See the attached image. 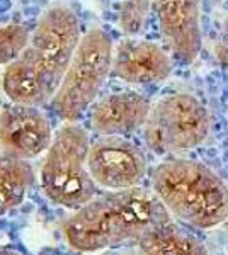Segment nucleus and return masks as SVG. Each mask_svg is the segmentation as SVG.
I'll list each match as a JSON object with an SVG mask.
<instances>
[{"mask_svg":"<svg viewBox=\"0 0 228 255\" xmlns=\"http://www.w3.org/2000/svg\"><path fill=\"white\" fill-rule=\"evenodd\" d=\"M90 139L77 123L58 129L41 167V187L48 199L67 209H80L97 194V184L87 167Z\"/></svg>","mask_w":228,"mask_h":255,"instance_id":"obj_3","label":"nucleus"},{"mask_svg":"<svg viewBox=\"0 0 228 255\" xmlns=\"http://www.w3.org/2000/svg\"><path fill=\"white\" fill-rule=\"evenodd\" d=\"M31 31L24 24H7L0 27V67L14 63L29 46Z\"/></svg>","mask_w":228,"mask_h":255,"instance_id":"obj_14","label":"nucleus"},{"mask_svg":"<svg viewBox=\"0 0 228 255\" xmlns=\"http://www.w3.org/2000/svg\"><path fill=\"white\" fill-rule=\"evenodd\" d=\"M210 114L191 94H171L152 106L143 125L145 143L157 155H177L205 143Z\"/></svg>","mask_w":228,"mask_h":255,"instance_id":"obj_6","label":"nucleus"},{"mask_svg":"<svg viewBox=\"0 0 228 255\" xmlns=\"http://www.w3.org/2000/svg\"><path fill=\"white\" fill-rule=\"evenodd\" d=\"M34 186V172L27 160L0 158V216L17 208Z\"/></svg>","mask_w":228,"mask_h":255,"instance_id":"obj_13","label":"nucleus"},{"mask_svg":"<svg viewBox=\"0 0 228 255\" xmlns=\"http://www.w3.org/2000/svg\"><path fill=\"white\" fill-rule=\"evenodd\" d=\"M138 245L145 255H210L200 238L172 220L147 232Z\"/></svg>","mask_w":228,"mask_h":255,"instance_id":"obj_12","label":"nucleus"},{"mask_svg":"<svg viewBox=\"0 0 228 255\" xmlns=\"http://www.w3.org/2000/svg\"><path fill=\"white\" fill-rule=\"evenodd\" d=\"M215 51H217V58L220 63H222V67L228 70V17L225 20V24H223L222 32H220V36H218Z\"/></svg>","mask_w":228,"mask_h":255,"instance_id":"obj_16","label":"nucleus"},{"mask_svg":"<svg viewBox=\"0 0 228 255\" xmlns=\"http://www.w3.org/2000/svg\"><path fill=\"white\" fill-rule=\"evenodd\" d=\"M152 0H123L119 7V27L128 38H136L143 31Z\"/></svg>","mask_w":228,"mask_h":255,"instance_id":"obj_15","label":"nucleus"},{"mask_svg":"<svg viewBox=\"0 0 228 255\" xmlns=\"http://www.w3.org/2000/svg\"><path fill=\"white\" fill-rule=\"evenodd\" d=\"M160 31L177 60L189 65L201 51V0H152Z\"/></svg>","mask_w":228,"mask_h":255,"instance_id":"obj_9","label":"nucleus"},{"mask_svg":"<svg viewBox=\"0 0 228 255\" xmlns=\"http://www.w3.org/2000/svg\"><path fill=\"white\" fill-rule=\"evenodd\" d=\"M0 255H19L17 252H12V250L5 249V247H0Z\"/></svg>","mask_w":228,"mask_h":255,"instance_id":"obj_17","label":"nucleus"},{"mask_svg":"<svg viewBox=\"0 0 228 255\" xmlns=\"http://www.w3.org/2000/svg\"><path fill=\"white\" fill-rule=\"evenodd\" d=\"M51 141V126L39 108L9 102L0 111V148L3 157L32 160L48 151Z\"/></svg>","mask_w":228,"mask_h":255,"instance_id":"obj_8","label":"nucleus"},{"mask_svg":"<svg viewBox=\"0 0 228 255\" xmlns=\"http://www.w3.org/2000/svg\"><path fill=\"white\" fill-rule=\"evenodd\" d=\"M80 38V26L73 10L67 5H53L41 14L27 49L19 56L43 85L49 102L60 87Z\"/></svg>","mask_w":228,"mask_h":255,"instance_id":"obj_5","label":"nucleus"},{"mask_svg":"<svg viewBox=\"0 0 228 255\" xmlns=\"http://www.w3.org/2000/svg\"><path fill=\"white\" fill-rule=\"evenodd\" d=\"M152 104L133 90L109 94L90 109V128L101 136H126L143 128Z\"/></svg>","mask_w":228,"mask_h":255,"instance_id":"obj_11","label":"nucleus"},{"mask_svg":"<svg viewBox=\"0 0 228 255\" xmlns=\"http://www.w3.org/2000/svg\"><path fill=\"white\" fill-rule=\"evenodd\" d=\"M152 189L171 216L194 228H213L228 220V186L196 160L172 157L152 170Z\"/></svg>","mask_w":228,"mask_h":255,"instance_id":"obj_2","label":"nucleus"},{"mask_svg":"<svg viewBox=\"0 0 228 255\" xmlns=\"http://www.w3.org/2000/svg\"><path fill=\"white\" fill-rule=\"evenodd\" d=\"M87 167L99 187L111 191L138 187L148 172L145 151L123 136H101L90 143Z\"/></svg>","mask_w":228,"mask_h":255,"instance_id":"obj_7","label":"nucleus"},{"mask_svg":"<svg viewBox=\"0 0 228 255\" xmlns=\"http://www.w3.org/2000/svg\"><path fill=\"white\" fill-rule=\"evenodd\" d=\"M114 46L102 29H90L80 38L72 61L65 72L51 109L61 121L77 123L94 106L104 82L113 72Z\"/></svg>","mask_w":228,"mask_h":255,"instance_id":"obj_4","label":"nucleus"},{"mask_svg":"<svg viewBox=\"0 0 228 255\" xmlns=\"http://www.w3.org/2000/svg\"><path fill=\"white\" fill-rule=\"evenodd\" d=\"M171 221V213L153 191L123 189L94 197L63 223L68 245L78 252H95L128 240Z\"/></svg>","mask_w":228,"mask_h":255,"instance_id":"obj_1","label":"nucleus"},{"mask_svg":"<svg viewBox=\"0 0 228 255\" xmlns=\"http://www.w3.org/2000/svg\"><path fill=\"white\" fill-rule=\"evenodd\" d=\"M113 73L131 85L160 84L172 73V60L152 41L126 38L114 48Z\"/></svg>","mask_w":228,"mask_h":255,"instance_id":"obj_10","label":"nucleus"}]
</instances>
